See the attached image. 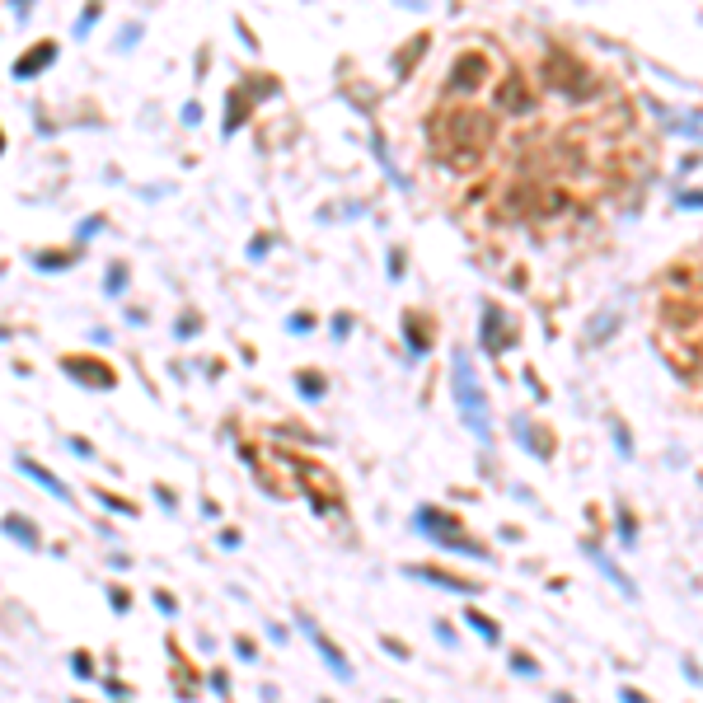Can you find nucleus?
<instances>
[{
  "label": "nucleus",
  "mask_w": 703,
  "mask_h": 703,
  "mask_svg": "<svg viewBox=\"0 0 703 703\" xmlns=\"http://www.w3.org/2000/svg\"><path fill=\"white\" fill-rule=\"evenodd\" d=\"M5 530L14 535V539H24V544H38V535H33V525L24 516H5Z\"/></svg>",
  "instance_id": "4"
},
{
  "label": "nucleus",
  "mask_w": 703,
  "mask_h": 703,
  "mask_svg": "<svg viewBox=\"0 0 703 703\" xmlns=\"http://www.w3.org/2000/svg\"><path fill=\"white\" fill-rule=\"evenodd\" d=\"M66 370H80V375H89V385H113V370L108 366H94V361H80V357H71V361H61Z\"/></svg>",
  "instance_id": "2"
},
{
  "label": "nucleus",
  "mask_w": 703,
  "mask_h": 703,
  "mask_svg": "<svg viewBox=\"0 0 703 703\" xmlns=\"http://www.w3.org/2000/svg\"><path fill=\"white\" fill-rule=\"evenodd\" d=\"M0 146H5V136H0Z\"/></svg>",
  "instance_id": "5"
},
{
  "label": "nucleus",
  "mask_w": 703,
  "mask_h": 703,
  "mask_svg": "<svg viewBox=\"0 0 703 703\" xmlns=\"http://www.w3.org/2000/svg\"><path fill=\"white\" fill-rule=\"evenodd\" d=\"M19 473H28V478H38V483H43V488H47L52 497H66V483H61L56 473H47L43 465H33V460H19Z\"/></svg>",
  "instance_id": "1"
},
{
  "label": "nucleus",
  "mask_w": 703,
  "mask_h": 703,
  "mask_svg": "<svg viewBox=\"0 0 703 703\" xmlns=\"http://www.w3.org/2000/svg\"><path fill=\"white\" fill-rule=\"evenodd\" d=\"M52 56H56L52 43H47V47H38L33 56H19V61H14V76H33V71H43V66H47Z\"/></svg>",
  "instance_id": "3"
}]
</instances>
